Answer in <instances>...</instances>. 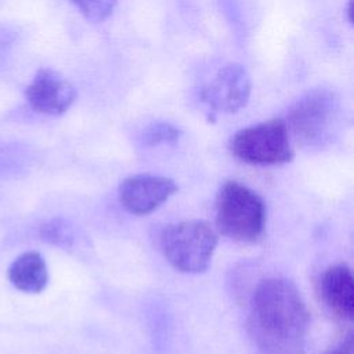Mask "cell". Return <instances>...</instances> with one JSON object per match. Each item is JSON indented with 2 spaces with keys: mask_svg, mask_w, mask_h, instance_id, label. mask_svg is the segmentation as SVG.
I'll use <instances>...</instances> for the list:
<instances>
[{
  "mask_svg": "<svg viewBox=\"0 0 354 354\" xmlns=\"http://www.w3.org/2000/svg\"><path fill=\"white\" fill-rule=\"evenodd\" d=\"M308 324V308L292 281L271 277L259 282L248 329L263 354H304Z\"/></svg>",
  "mask_w": 354,
  "mask_h": 354,
  "instance_id": "6da1fadb",
  "label": "cell"
},
{
  "mask_svg": "<svg viewBox=\"0 0 354 354\" xmlns=\"http://www.w3.org/2000/svg\"><path fill=\"white\" fill-rule=\"evenodd\" d=\"M267 209L263 198L239 181H225L216 198V225L227 238L254 243L264 235Z\"/></svg>",
  "mask_w": 354,
  "mask_h": 354,
  "instance_id": "7a4b0ae2",
  "label": "cell"
},
{
  "mask_svg": "<svg viewBox=\"0 0 354 354\" xmlns=\"http://www.w3.org/2000/svg\"><path fill=\"white\" fill-rule=\"evenodd\" d=\"M159 241L165 259L174 270L201 274L210 266L218 238L209 223L185 220L167 225Z\"/></svg>",
  "mask_w": 354,
  "mask_h": 354,
  "instance_id": "3957f363",
  "label": "cell"
},
{
  "mask_svg": "<svg viewBox=\"0 0 354 354\" xmlns=\"http://www.w3.org/2000/svg\"><path fill=\"white\" fill-rule=\"evenodd\" d=\"M340 111V101L333 91L314 88L293 104L285 122L290 137L300 145L321 147L337 129Z\"/></svg>",
  "mask_w": 354,
  "mask_h": 354,
  "instance_id": "277c9868",
  "label": "cell"
},
{
  "mask_svg": "<svg viewBox=\"0 0 354 354\" xmlns=\"http://www.w3.org/2000/svg\"><path fill=\"white\" fill-rule=\"evenodd\" d=\"M231 153L243 163L278 166L295 156L290 134L283 119H271L236 131L230 141Z\"/></svg>",
  "mask_w": 354,
  "mask_h": 354,
  "instance_id": "5b68a950",
  "label": "cell"
},
{
  "mask_svg": "<svg viewBox=\"0 0 354 354\" xmlns=\"http://www.w3.org/2000/svg\"><path fill=\"white\" fill-rule=\"evenodd\" d=\"M250 90L248 71L239 64H227L202 86L199 100L212 113H234L246 105Z\"/></svg>",
  "mask_w": 354,
  "mask_h": 354,
  "instance_id": "8992f818",
  "label": "cell"
},
{
  "mask_svg": "<svg viewBox=\"0 0 354 354\" xmlns=\"http://www.w3.org/2000/svg\"><path fill=\"white\" fill-rule=\"evenodd\" d=\"M178 191L174 180L153 174H134L119 185V201L131 214L145 216L155 212Z\"/></svg>",
  "mask_w": 354,
  "mask_h": 354,
  "instance_id": "52a82bcc",
  "label": "cell"
},
{
  "mask_svg": "<svg viewBox=\"0 0 354 354\" xmlns=\"http://www.w3.org/2000/svg\"><path fill=\"white\" fill-rule=\"evenodd\" d=\"M25 97L30 108L36 112L57 116L71 108L76 98V90L57 71L43 68L37 71L26 87Z\"/></svg>",
  "mask_w": 354,
  "mask_h": 354,
  "instance_id": "ba28073f",
  "label": "cell"
},
{
  "mask_svg": "<svg viewBox=\"0 0 354 354\" xmlns=\"http://www.w3.org/2000/svg\"><path fill=\"white\" fill-rule=\"evenodd\" d=\"M321 297L329 311L343 321H351L354 315V278L344 264H336L325 270L321 277Z\"/></svg>",
  "mask_w": 354,
  "mask_h": 354,
  "instance_id": "9c48e42d",
  "label": "cell"
},
{
  "mask_svg": "<svg viewBox=\"0 0 354 354\" xmlns=\"http://www.w3.org/2000/svg\"><path fill=\"white\" fill-rule=\"evenodd\" d=\"M8 279L21 292L40 293L48 282L44 257L33 250L19 254L8 268Z\"/></svg>",
  "mask_w": 354,
  "mask_h": 354,
  "instance_id": "30bf717a",
  "label": "cell"
},
{
  "mask_svg": "<svg viewBox=\"0 0 354 354\" xmlns=\"http://www.w3.org/2000/svg\"><path fill=\"white\" fill-rule=\"evenodd\" d=\"M181 131L167 122H153L147 126L141 134V141L147 147H156L160 144L176 142Z\"/></svg>",
  "mask_w": 354,
  "mask_h": 354,
  "instance_id": "8fae6325",
  "label": "cell"
},
{
  "mask_svg": "<svg viewBox=\"0 0 354 354\" xmlns=\"http://www.w3.org/2000/svg\"><path fill=\"white\" fill-rule=\"evenodd\" d=\"M116 1L118 0H71L80 14L91 22L106 19L112 14Z\"/></svg>",
  "mask_w": 354,
  "mask_h": 354,
  "instance_id": "7c38bea8",
  "label": "cell"
},
{
  "mask_svg": "<svg viewBox=\"0 0 354 354\" xmlns=\"http://www.w3.org/2000/svg\"><path fill=\"white\" fill-rule=\"evenodd\" d=\"M41 236L44 241L53 243V245H58V246H64V248H69L73 241H75V235L72 231V227H69L64 220L61 218H54L48 223H46L41 227Z\"/></svg>",
  "mask_w": 354,
  "mask_h": 354,
  "instance_id": "4fadbf2b",
  "label": "cell"
},
{
  "mask_svg": "<svg viewBox=\"0 0 354 354\" xmlns=\"http://www.w3.org/2000/svg\"><path fill=\"white\" fill-rule=\"evenodd\" d=\"M325 354H353V335L348 333L343 340H340Z\"/></svg>",
  "mask_w": 354,
  "mask_h": 354,
  "instance_id": "5bb4252c",
  "label": "cell"
}]
</instances>
